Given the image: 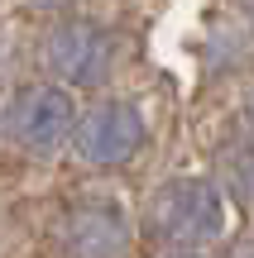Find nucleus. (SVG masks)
Listing matches in <instances>:
<instances>
[{
  "label": "nucleus",
  "mask_w": 254,
  "mask_h": 258,
  "mask_svg": "<svg viewBox=\"0 0 254 258\" xmlns=\"http://www.w3.org/2000/svg\"><path fill=\"white\" fill-rule=\"evenodd\" d=\"M149 230L173 249H201L226 234V191L216 177H168L149 201Z\"/></svg>",
  "instance_id": "nucleus-1"
},
{
  "label": "nucleus",
  "mask_w": 254,
  "mask_h": 258,
  "mask_svg": "<svg viewBox=\"0 0 254 258\" xmlns=\"http://www.w3.org/2000/svg\"><path fill=\"white\" fill-rule=\"evenodd\" d=\"M77 101L63 82H29L10 96L0 129L29 153H58L63 144H72L77 134Z\"/></svg>",
  "instance_id": "nucleus-2"
},
{
  "label": "nucleus",
  "mask_w": 254,
  "mask_h": 258,
  "mask_svg": "<svg viewBox=\"0 0 254 258\" xmlns=\"http://www.w3.org/2000/svg\"><path fill=\"white\" fill-rule=\"evenodd\" d=\"M43 67L63 86H101L115 72V38L96 19H58L43 38Z\"/></svg>",
  "instance_id": "nucleus-3"
},
{
  "label": "nucleus",
  "mask_w": 254,
  "mask_h": 258,
  "mask_svg": "<svg viewBox=\"0 0 254 258\" xmlns=\"http://www.w3.org/2000/svg\"><path fill=\"white\" fill-rule=\"evenodd\" d=\"M149 144V124H144V110L134 101H96L91 110L77 120L72 148L82 163L91 167H120L130 163L139 148Z\"/></svg>",
  "instance_id": "nucleus-4"
},
{
  "label": "nucleus",
  "mask_w": 254,
  "mask_h": 258,
  "mask_svg": "<svg viewBox=\"0 0 254 258\" xmlns=\"http://www.w3.org/2000/svg\"><path fill=\"white\" fill-rule=\"evenodd\" d=\"M58 244L67 258H125L130 253V215L115 201H77L58 220Z\"/></svg>",
  "instance_id": "nucleus-5"
},
{
  "label": "nucleus",
  "mask_w": 254,
  "mask_h": 258,
  "mask_svg": "<svg viewBox=\"0 0 254 258\" xmlns=\"http://www.w3.org/2000/svg\"><path fill=\"white\" fill-rule=\"evenodd\" d=\"M216 182L240 206H254V134H230L216 153Z\"/></svg>",
  "instance_id": "nucleus-6"
},
{
  "label": "nucleus",
  "mask_w": 254,
  "mask_h": 258,
  "mask_svg": "<svg viewBox=\"0 0 254 258\" xmlns=\"http://www.w3.org/2000/svg\"><path fill=\"white\" fill-rule=\"evenodd\" d=\"M226 258H254V239H245V244H235V249H230Z\"/></svg>",
  "instance_id": "nucleus-7"
},
{
  "label": "nucleus",
  "mask_w": 254,
  "mask_h": 258,
  "mask_svg": "<svg viewBox=\"0 0 254 258\" xmlns=\"http://www.w3.org/2000/svg\"><path fill=\"white\" fill-rule=\"evenodd\" d=\"M34 5H38V10H72L77 0H34Z\"/></svg>",
  "instance_id": "nucleus-8"
},
{
  "label": "nucleus",
  "mask_w": 254,
  "mask_h": 258,
  "mask_svg": "<svg viewBox=\"0 0 254 258\" xmlns=\"http://www.w3.org/2000/svg\"><path fill=\"white\" fill-rule=\"evenodd\" d=\"M245 124H249V134H254V91H249V101H245Z\"/></svg>",
  "instance_id": "nucleus-9"
},
{
  "label": "nucleus",
  "mask_w": 254,
  "mask_h": 258,
  "mask_svg": "<svg viewBox=\"0 0 254 258\" xmlns=\"http://www.w3.org/2000/svg\"><path fill=\"white\" fill-rule=\"evenodd\" d=\"M245 24H249V34H254V0H245Z\"/></svg>",
  "instance_id": "nucleus-10"
},
{
  "label": "nucleus",
  "mask_w": 254,
  "mask_h": 258,
  "mask_svg": "<svg viewBox=\"0 0 254 258\" xmlns=\"http://www.w3.org/2000/svg\"><path fill=\"white\" fill-rule=\"evenodd\" d=\"M168 258H197V253H168Z\"/></svg>",
  "instance_id": "nucleus-11"
}]
</instances>
